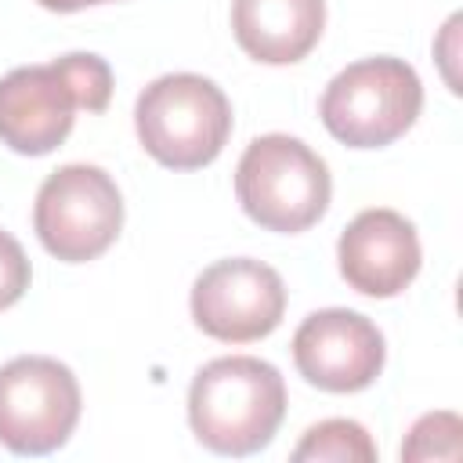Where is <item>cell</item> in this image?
Returning a JSON list of instances; mask_svg holds the SVG:
<instances>
[{
    "instance_id": "obj_8",
    "label": "cell",
    "mask_w": 463,
    "mask_h": 463,
    "mask_svg": "<svg viewBox=\"0 0 463 463\" xmlns=\"http://www.w3.org/2000/svg\"><path fill=\"white\" fill-rule=\"evenodd\" d=\"M286 311L282 275L253 257L210 264L192 286L195 326L224 344H250L279 329Z\"/></svg>"
},
{
    "instance_id": "obj_11",
    "label": "cell",
    "mask_w": 463,
    "mask_h": 463,
    "mask_svg": "<svg viewBox=\"0 0 463 463\" xmlns=\"http://www.w3.org/2000/svg\"><path fill=\"white\" fill-rule=\"evenodd\" d=\"M326 0H232L235 43L264 65L300 61L322 36Z\"/></svg>"
},
{
    "instance_id": "obj_3",
    "label": "cell",
    "mask_w": 463,
    "mask_h": 463,
    "mask_svg": "<svg viewBox=\"0 0 463 463\" xmlns=\"http://www.w3.org/2000/svg\"><path fill=\"white\" fill-rule=\"evenodd\" d=\"M134 127L141 148L156 163L170 170H199L221 156L232 134V105L213 80L170 72L141 90Z\"/></svg>"
},
{
    "instance_id": "obj_4",
    "label": "cell",
    "mask_w": 463,
    "mask_h": 463,
    "mask_svg": "<svg viewBox=\"0 0 463 463\" xmlns=\"http://www.w3.org/2000/svg\"><path fill=\"white\" fill-rule=\"evenodd\" d=\"M333 181L318 152L300 137L264 134L246 145L235 166V199L268 232H307L329 206Z\"/></svg>"
},
{
    "instance_id": "obj_13",
    "label": "cell",
    "mask_w": 463,
    "mask_h": 463,
    "mask_svg": "<svg viewBox=\"0 0 463 463\" xmlns=\"http://www.w3.org/2000/svg\"><path fill=\"white\" fill-rule=\"evenodd\" d=\"M463 456V423L456 412H427L412 423L402 459H459Z\"/></svg>"
},
{
    "instance_id": "obj_2",
    "label": "cell",
    "mask_w": 463,
    "mask_h": 463,
    "mask_svg": "<svg viewBox=\"0 0 463 463\" xmlns=\"http://www.w3.org/2000/svg\"><path fill=\"white\" fill-rule=\"evenodd\" d=\"M286 416L282 373L253 354L206 362L188 387V423L217 456L260 452Z\"/></svg>"
},
{
    "instance_id": "obj_5",
    "label": "cell",
    "mask_w": 463,
    "mask_h": 463,
    "mask_svg": "<svg viewBox=\"0 0 463 463\" xmlns=\"http://www.w3.org/2000/svg\"><path fill=\"white\" fill-rule=\"evenodd\" d=\"M423 109V83L402 58H362L336 72L318 101L326 130L351 148H383L402 137Z\"/></svg>"
},
{
    "instance_id": "obj_10",
    "label": "cell",
    "mask_w": 463,
    "mask_h": 463,
    "mask_svg": "<svg viewBox=\"0 0 463 463\" xmlns=\"http://www.w3.org/2000/svg\"><path fill=\"white\" fill-rule=\"evenodd\" d=\"M340 275L365 297H394L420 271V239L398 210H362L336 242Z\"/></svg>"
},
{
    "instance_id": "obj_6",
    "label": "cell",
    "mask_w": 463,
    "mask_h": 463,
    "mask_svg": "<svg viewBox=\"0 0 463 463\" xmlns=\"http://www.w3.org/2000/svg\"><path fill=\"white\" fill-rule=\"evenodd\" d=\"M33 228L51 257L65 264L94 260L123 228V195L101 166H58L36 192Z\"/></svg>"
},
{
    "instance_id": "obj_7",
    "label": "cell",
    "mask_w": 463,
    "mask_h": 463,
    "mask_svg": "<svg viewBox=\"0 0 463 463\" xmlns=\"http://www.w3.org/2000/svg\"><path fill=\"white\" fill-rule=\"evenodd\" d=\"M80 423V383L69 365L22 354L0 365V445L18 456H47Z\"/></svg>"
},
{
    "instance_id": "obj_9",
    "label": "cell",
    "mask_w": 463,
    "mask_h": 463,
    "mask_svg": "<svg viewBox=\"0 0 463 463\" xmlns=\"http://www.w3.org/2000/svg\"><path fill=\"white\" fill-rule=\"evenodd\" d=\"M383 354V333L347 307L315 311L293 333V362L300 376L329 394L365 391L380 376Z\"/></svg>"
},
{
    "instance_id": "obj_14",
    "label": "cell",
    "mask_w": 463,
    "mask_h": 463,
    "mask_svg": "<svg viewBox=\"0 0 463 463\" xmlns=\"http://www.w3.org/2000/svg\"><path fill=\"white\" fill-rule=\"evenodd\" d=\"M29 279H33V268L22 242L0 232V311L22 300V293L29 289Z\"/></svg>"
},
{
    "instance_id": "obj_1",
    "label": "cell",
    "mask_w": 463,
    "mask_h": 463,
    "mask_svg": "<svg viewBox=\"0 0 463 463\" xmlns=\"http://www.w3.org/2000/svg\"><path fill=\"white\" fill-rule=\"evenodd\" d=\"M109 98L112 69L87 51L11 69L0 80V141L22 156H47L69 137L76 109L101 112Z\"/></svg>"
},
{
    "instance_id": "obj_15",
    "label": "cell",
    "mask_w": 463,
    "mask_h": 463,
    "mask_svg": "<svg viewBox=\"0 0 463 463\" xmlns=\"http://www.w3.org/2000/svg\"><path fill=\"white\" fill-rule=\"evenodd\" d=\"M40 7L47 11H83V7H94V4H109V0H36Z\"/></svg>"
},
{
    "instance_id": "obj_12",
    "label": "cell",
    "mask_w": 463,
    "mask_h": 463,
    "mask_svg": "<svg viewBox=\"0 0 463 463\" xmlns=\"http://www.w3.org/2000/svg\"><path fill=\"white\" fill-rule=\"evenodd\" d=\"M293 459L297 463H307V459H315V463H373L376 445L365 434V427L354 420H322L300 438V445L293 449Z\"/></svg>"
}]
</instances>
